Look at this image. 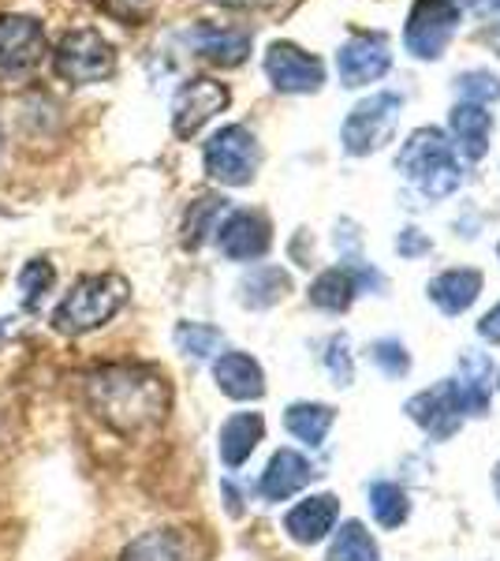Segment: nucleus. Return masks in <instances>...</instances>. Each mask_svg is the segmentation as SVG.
<instances>
[{"label": "nucleus", "mask_w": 500, "mask_h": 561, "mask_svg": "<svg viewBox=\"0 0 500 561\" xmlns=\"http://www.w3.org/2000/svg\"><path fill=\"white\" fill-rule=\"evenodd\" d=\"M86 404L108 431L147 434L172 412V389L161 370L147 364H105L86 375Z\"/></svg>", "instance_id": "1"}, {"label": "nucleus", "mask_w": 500, "mask_h": 561, "mask_svg": "<svg viewBox=\"0 0 500 561\" xmlns=\"http://www.w3.org/2000/svg\"><path fill=\"white\" fill-rule=\"evenodd\" d=\"M396 165L426 198H444L463 184L456 150H452V142L438 128H418L407 135Z\"/></svg>", "instance_id": "2"}, {"label": "nucleus", "mask_w": 500, "mask_h": 561, "mask_svg": "<svg viewBox=\"0 0 500 561\" xmlns=\"http://www.w3.org/2000/svg\"><path fill=\"white\" fill-rule=\"evenodd\" d=\"M127 280L120 274H90L71 285L60 307L53 311V330L79 337V333L102 330L105 322L116 319V311L127 304Z\"/></svg>", "instance_id": "3"}, {"label": "nucleus", "mask_w": 500, "mask_h": 561, "mask_svg": "<svg viewBox=\"0 0 500 561\" xmlns=\"http://www.w3.org/2000/svg\"><path fill=\"white\" fill-rule=\"evenodd\" d=\"M53 65H57V76L68 79V83L83 87V83H102L116 71V53L94 26H79V31H68L53 53Z\"/></svg>", "instance_id": "4"}, {"label": "nucleus", "mask_w": 500, "mask_h": 561, "mask_svg": "<svg viewBox=\"0 0 500 561\" xmlns=\"http://www.w3.org/2000/svg\"><path fill=\"white\" fill-rule=\"evenodd\" d=\"M399 108H404V98L388 94V90H381V94H370L367 102H359L348 113L344 128H340L344 150L354 153V158L381 150L388 139H393L396 121H399Z\"/></svg>", "instance_id": "5"}, {"label": "nucleus", "mask_w": 500, "mask_h": 561, "mask_svg": "<svg viewBox=\"0 0 500 561\" xmlns=\"http://www.w3.org/2000/svg\"><path fill=\"white\" fill-rule=\"evenodd\" d=\"M463 12L456 0H415L404 26V45L418 60H438L449 42L456 38Z\"/></svg>", "instance_id": "6"}, {"label": "nucleus", "mask_w": 500, "mask_h": 561, "mask_svg": "<svg viewBox=\"0 0 500 561\" xmlns=\"http://www.w3.org/2000/svg\"><path fill=\"white\" fill-rule=\"evenodd\" d=\"M258 139L243 124H229V128H221L206 142V173L224 187L251 184L254 173H258Z\"/></svg>", "instance_id": "7"}, {"label": "nucleus", "mask_w": 500, "mask_h": 561, "mask_svg": "<svg viewBox=\"0 0 500 561\" xmlns=\"http://www.w3.org/2000/svg\"><path fill=\"white\" fill-rule=\"evenodd\" d=\"M45 31L31 15H0V79H20L38 68Z\"/></svg>", "instance_id": "8"}, {"label": "nucleus", "mask_w": 500, "mask_h": 561, "mask_svg": "<svg viewBox=\"0 0 500 561\" xmlns=\"http://www.w3.org/2000/svg\"><path fill=\"white\" fill-rule=\"evenodd\" d=\"M229 87L217 83V79H190V83L179 87L176 102H172V131L179 139L198 135L217 113L229 108Z\"/></svg>", "instance_id": "9"}, {"label": "nucleus", "mask_w": 500, "mask_h": 561, "mask_svg": "<svg viewBox=\"0 0 500 561\" xmlns=\"http://www.w3.org/2000/svg\"><path fill=\"white\" fill-rule=\"evenodd\" d=\"M266 76L280 94H314L325 83V68L314 53H303L292 42H272L266 53Z\"/></svg>", "instance_id": "10"}, {"label": "nucleus", "mask_w": 500, "mask_h": 561, "mask_svg": "<svg viewBox=\"0 0 500 561\" xmlns=\"http://www.w3.org/2000/svg\"><path fill=\"white\" fill-rule=\"evenodd\" d=\"M388 68H393V53H388V42L381 34H354L336 53V71H340L344 87L377 83Z\"/></svg>", "instance_id": "11"}, {"label": "nucleus", "mask_w": 500, "mask_h": 561, "mask_svg": "<svg viewBox=\"0 0 500 561\" xmlns=\"http://www.w3.org/2000/svg\"><path fill=\"white\" fill-rule=\"evenodd\" d=\"M407 415L422 427L430 438H452L460 427H463V404L456 397V386L449 382H438L433 389H422V393H415L411 401H407Z\"/></svg>", "instance_id": "12"}, {"label": "nucleus", "mask_w": 500, "mask_h": 561, "mask_svg": "<svg viewBox=\"0 0 500 561\" xmlns=\"http://www.w3.org/2000/svg\"><path fill=\"white\" fill-rule=\"evenodd\" d=\"M269 221L254 210H235L217 225V248L224 251L232 262H251V259H261L269 251Z\"/></svg>", "instance_id": "13"}, {"label": "nucleus", "mask_w": 500, "mask_h": 561, "mask_svg": "<svg viewBox=\"0 0 500 561\" xmlns=\"http://www.w3.org/2000/svg\"><path fill=\"white\" fill-rule=\"evenodd\" d=\"M190 49L198 53L209 65H221V68H235L247 60L251 53V34L247 31H235V26H217V23H198L187 31Z\"/></svg>", "instance_id": "14"}, {"label": "nucleus", "mask_w": 500, "mask_h": 561, "mask_svg": "<svg viewBox=\"0 0 500 561\" xmlns=\"http://www.w3.org/2000/svg\"><path fill=\"white\" fill-rule=\"evenodd\" d=\"M336 517H340V502H336L333 494H314V497H303V502L288 513L284 531L295 542H303V547H314V542H322L333 531Z\"/></svg>", "instance_id": "15"}, {"label": "nucleus", "mask_w": 500, "mask_h": 561, "mask_svg": "<svg viewBox=\"0 0 500 561\" xmlns=\"http://www.w3.org/2000/svg\"><path fill=\"white\" fill-rule=\"evenodd\" d=\"M449 128H452V150H460L470 161L486 158L489 135H493V113H486V105L460 102L449 113Z\"/></svg>", "instance_id": "16"}, {"label": "nucleus", "mask_w": 500, "mask_h": 561, "mask_svg": "<svg viewBox=\"0 0 500 561\" xmlns=\"http://www.w3.org/2000/svg\"><path fill=\"white\" fill-rule=\"evenodd\" d=\"M311 479H314L311 460L303 454H295V449H280V454H272V460L266 465L258 486H261V497H266V502H288V497L303 491Z\"/></svg>", "instance_id": "17"}, {"label": "nucleus", "mask_w": 500, "mask_h": 561, "mask_svg": "<svg viewBox=\"0 0 500 561\" xmlns=\"http://www.w3.org/2000/svg\"><path fill=\"white\" fill-rule=\"evenodd\" d=\"M213 378L221 393L232 397V401H258L266 393V375H261L258 359L247 356V352H224L213 364Z\"/></svg>", "instance_id": "18"}, {"label": "nucleus", "mask_w": 500, "mask_h": 561, "mask_svg": "<svg viewBox=\"0 0 500 561\" xmlns=\"http://www.w3.org/2000/svg\"><path fill=\"white\" fill-rule=\"evenodd\" d=\"M481 293V274L478 270H444V274H438L430 280V300L441 307L444 314H463L470 311V304L478 300Z\"/></svg>", "instance_id": "19"}, {"label": "nucleus", "mask_w": 500, "mask_h": 561, "mask_svg": "<svg viewBox=\"0 0 500 561\" xmlns=\"http://www.w3.org/2000/svg\"><path fill=\"white\" fill-rule=\"evenodd\" d=\"M266 438V420L258 412H240L221 427V460L229 468L247 465L251 454L258 449V442Z\"/></svg>", "instance_id": "20"}, {"label": "nucleus", "mask_w": 500, "mask_h": 561, "mask_svg": "<svg viewBox=\"0 0 500 561\" xmlns=\"http://www.w3.org/2000/svg\"><path fill=\"white\" fill-rule=\"evenodd\" d=\"M489 375H493V367H489V359L478 356V352H467V356L460 359V375L452 378V386H456L463 412H470V415L489 412Z\"/></svg>", "instance_id": "21"}, {"label": "nucleus", "mask_w": 500, "mask_h": 561, "mask_svg": "<svg viewBox=\"0 0 500 561\" xmlns=\"http://www.w3.org/2000/svg\"><path fill=\"white\" fill-rule=\"evenodd\" d=\"M120 561H195V558H190V547L179 531L158 528L127 542Z\"/></svg>", "instance_id": "22"}, {"label": "nucleus", "mask_w": 500, "mask_h": 561, "mask_svg": "<svg viewBox=\"0 0 500 561\" xmlns=\"http://www.w3.org/2000/svg\"><path fill=\"white\" fill-rule=\"evenodd\" d=\"M354 293H359V274L348 266H333L311 285V304L322 311H348Z\"/></svg>", "instance_id": "23"}, {"label": "nucleus", "mask_w": 500, "mask_h": 561, "mask_svg": "<svg viewBox=\"0 0 500 561\" xmlns=\"http://www.w3.org/2000/svg\"><path fill=\"white\" fill-rule=\"evenodd\" d=\"M288 288H292V277H288L284 270H280V266H261V270H254L251 277H243L240 300L247 307H254V311H261V307H272V304L284 300Z\"/></svg>", "instance_id": "24"}, {"label": "nucleus", "mask_w": 500, "mask_h": 561, "mask_svg": "<svg viewBox=\"0 0 500 561\" xmlns=\"http://www.w3.org/2000/svg\"><path fill=\"white\" fill-rule=\"evenodd\" d=\"M333 420H336V412L329 404H314V401H299L284 415L288 431H292L299 442H306V446H322L325 434L333 427Z\"/></svg>", "instance_id": "25"}, {"label": "nucleus", "mask_w": 500, "mask_h": 561, "mask_svg": "<svg viewBox=\"0 0 500 561\" xmlns=\"http://www.w3.org/2000/svg\"><path fill=\"white\" fill-rule=\"evenodd\" d=\"M329 561H381V554H377L374 536H370L359 520H348L336 531V539L329 547Z\"/></svg>", "instance_id": "26"}, {"label": "nucleus", "mask_w": 500, "mask_h": 561, "mask_svg": "<svg viewBox=\"0 0 500 561\" xmlns=\"http://www.w3.org/2000/svg\"><path fill=\"white\" fill-rule=\"evenodd\" d=\"M370 510H374V520L381 528H399L411 513V502L396 483H374L370 486Z\"/></svg>", "instance_id": "27"}, {"label": "nucleus", "mask_w": 500, "mask_h": 561, "mask_svg": "<svg viewBox=\"0 0 500 561\" xmlns=\"http://www.w3.org/2000/svg\"><path fill=\"white\" fill-rule=\"evenodd\" d=\"M53 280H57V270H53L45 259H31V262L23 266V274H20V293H23V304L31 307V311L42 304V296L53 288Z\"/></svg>", "instance_id": "28"}, {"label": "nucleus", "mask_w": 500, "mask_h": 561, "mask_svg": "<svg viewBox=\"0 0 500 561\" xmlns=\"http://www.w3.org/2000/svg\"><path fill=\"white\" fill-rule=\"evenodd\" d=\"M176 345L187 352V356H213L217 348H221V333L213 330V325H198V322H179L176 325Z\"/></svg>", "instance_id": "29"}, {"label": "nucleus", "mask_w": 500, "mask_h": 561, "mask_svg": "<svg viewBox=\"0 0 500 561\" xmlns=\"http://www.w3.org/2000/svg\"><path fill=\"white\" fill-rule=\"evenodd\" d=\"M224 214V198H198L195 206H190V217H187V243L190 248H198L209 232H217V217Z\"/></svg>", "instance_id": "30"}, {"label": "nucleus", "mask_w": 500, "mask_h": 561, "mask_svg": "<svg viewBox=\"0 0 500 561\" xmlns=\"http://www.w3.org/2000/svg\"><path fill=\"white\" fill-rule=\"evenodd\" d=\"M456 90L475 105L500 102V79L493 76V71H463V76L456 79Z\"/></svg>", "instance_id": "31"}, {"label": "nucleus", "mask_w": 500, "mask_h": 561, "mask_svg": "<svg viewBox=\"0 0 500 561\" xmlns=\"http://www.w3.org/2000/svg\"><path fill=\"white\" fill-rule=\"evenodd\" d=\"M370 359L385 370L388 378H404L407 370H411V356H407V348L399 345V341L393 337H385V341H377L374 348H370Z\"/></svg>", "instance_id": "32"}, {"label": "nucleus", "mask_w": 500, "mask_h": 561, "mask_svg": "<svg viewBox=\"0 0 500 561\" xmlns=\"http://www.w3.org/2000/svg\"><path fill=\"white\" fill-rule=\"evenodd\" d=\"M325 364H329V375L336 378V386H351L354 367H351V356H348V337L329 341V356H325Z\"/></svg>", "instance_id": "33"}, {"label": "nucleus", "mask_w": 500, "mask_h": 561, "mask_svg": "<svg viewBox=\"0 0 500 561\" xmlns=\"http://www.w3.org/2000/svg\"><path fill=\"white\" fill-rule=\"evenodd\" d=\"M94 4L102 8V12L113 15V20H120V23H142L153 0H94Z\"/></svg>", "instance_id": "34"}, {"label": "nucleus", "mask_w": 500, "mask_h": 561, "mask_svg": "<svg viewBox=\"0 0 500 561\" xmlns=\"http://www.w3.org/2000/svg\"><path fill=\"white\" fill-rule=\"evenodd\" d=\"M430 248H433V243L426 240L418 229H404V232H399V237H396V251H399V255H404V259H418V255H426V251H430Z\"/></svg>", "instance_id": "35"}, {"label": "nucleus", "mask_w": 500, "mask_h": 561, "mask_svg": "<svg viewBox=\"0 0 500 561\" xmlns=\"http://www.w3.org/2000/svg\"><path fill=\"white\" fill-rule=\"evenodd\" d=\"M478 333H481V341H489V345H500V304L489 314H481Z\"/></svg>", "instance_id": "36"}, {"label": "nucleus", "mask_w": 500, "mask_h": 561, "mask_svg": "<svg viewBox=\"0 0 500 561\" xmlns=\"http://www.w3.org/2000/svg\"><path fill=\"white\" fill-rule=\"evenodd\" d=\"M213 4H221V8H258V4H266V0H213Z\"/></svg>", "instance_id": "37"}, {"label": "nucleus", "mask_w": 500, "mask_h": 561, "mask_svg": "<svg viewBox=\"0 0 500 561\" xmlns=\"http://www.w3.org/2000/svg\"><path fill=\"white\" fill-rule=\"evenodd\" d=\"M493 486H497V497H500V465H497V472H493Z\"/></svg>", "instance_id": "38"}, {"label": "nucleus", "mask_w": 500, "mask_h": 561, "mask_svg": "<svg viewBox=\"0 0 500 561\" xmlns=\"http://www.w3.org/2000/svg\"><path fill=\"white\" fill-rule=\"evenodd\" d=\"M493 4H497V8H500V0H493Z\"/></svg>", "instance_id": "39"}, {"label": "nucleus", "mask_w": 500, "mask_h": 561, "mask_svg": "<svg viewBox=\"0 0 500 561\" xmlns=\"http://www.w3.org/2000/svg\"><path fill=\"white\" fill-rule=\"evenodd\" d=\"M497 255H500V248H497Z\"/></svg>", "instance_id": "40"}]
</instances>
